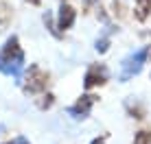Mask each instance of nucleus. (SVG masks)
<instances>
[{"mask_svg": "<svg viewBox=\"0 0 151 144\" xmlns=\"http://www.w3.org/2000/svg\"><path fill=\"white\" fill-rule=\"evenodd\" d=\"M22 70H24V50L20 46L18 35H11L0 50V72L7 76H13L15 83H20Z\"/></svg>", "mask_w": 151, "mask_h": 144, "instance_id": "f257e3e1", "label": "nucleus"}, {"mask_svg": "<svg viewBox=\"0 0 151 144\" xmlns=\"http://www.w3.org/2000/svg\"><path fill=\"white\" fill-rule=\"evenodd\" d=\"M48 85H50V72L37 63H31L22 79V92L29 96H40L48 90Z\"/></svg>", "mask_w": 151, "mask_h": 144, "instance_id": "f03ea898", "label": "nucleus"}, {"mask_svg": "<svg viewBox=\"0 0 151 144\" xmlns=\"http://www.w3.org/2000/svg\"><path fill=\"white\" fill-rule=\"evenodd\" d=\"M147 59H149V46H142L136 53H132L129 57H125L123 63H121L123 70H121V74H118V81H121V83H127L129 79H134L136 74H140V70L147 63Z\"/></svg>", "mask_w": 151, "mask_h": 144, "instance_id": "7ed1b4c3", "label": "nucleus"}, {"mask_svg": "<svg viewBox=\"0 0 151 144\" xmlns=\"http://www.w3.org/2000/svg\"><path fill=\"white\" fill-rule=\"evenodd\" d=\"M110 81V70H107L105 63H90L83 74V90L90 92L96 90V87H103Z\"/></svg>", "mask_w": 151, "mask_h": 144, "instance_id": "20e7f679", "label": "nucleus"}, {"mask_svg": "<svg viewBox=\"0 0 151 144\" xmlns=\"http://www.w3.org/2000/svg\"><path fill=\"white\" fill-rule=\"evenodd\" d=\"M96 103H99V96H96V94H81L79 98H77L75 105H70L66 111H68L75 120H86V118L90 116L92 107H94Z\"/></svg>", "mask_w": 151, "mask_h": 144, "instance_id": "39448f33", "label": "nucleus"}, {"mask_svg": "<svg viewBox=\"0 0 151 144\" xmlns=\"http://www.w3.org/2000/svg\"><path fill=\"white\" fill-rule=\"evenodd\" d=\"M75 20H77V9L68 2H61L59 11H57V29H59L61 33H66L68 29H72Z\"/></svg>", "mask_w": 151, "mask_h": 144, "instance_id": "423d86ee", "label": "nucleus"}, {"mask_svg": "<svg viewBox=\"0 0 151 144\" xmlns=\"http://www.w3.org/2000/svg\"><path fill=\"white\" fill-rule=\"evenodd\" d=\"M125 111H127L134 120H145V118H147V109H145V105L138 98H134V96L125 101Z\"/></svg>", "mask_w": 151, "mask_h": 144, "instance_id": "0eeeda50", "label": "nucleus"}, {"mask_svg": "<svg viewBox=\"0 0 151 144\" xmlns=\"http://www.w3.org/2000/svg\"><path fill=\"white\" fill-rule=\"evenodd\" d=\"M151 15V0H136L134 4V18L138 22H147Z\"/></svg>", "mask_w": 151, "mask_h": 144, "instance_id": "6e6552de", "label": "nucleus"}, {"mask_svg": "<svg viewBox=\"0 0 151 144\" xmlns=\"http://www.w3.org/2000/svg\"><path fill=\"white\" fill-rule=\"evenodd\" d=\"M11 20H13V9H11V4L0 0V33L9 29Z\"/></svg>", "mask_w": 151, "mask_h": 144, "instance_id": "1a4fd4ad", "label": "nucleus"}, {"mask_svg": "<svg viewBox=\"0 0 151 144\" xmlns=\"http://www.w3.org/2000/svg\"><path fill=\"white\" fill-rule=\"evenodd\" d=\"M42 20H44V26L48 29V33L53 35L55 39H64V33H61V31L57 29V20L53 18V13H50V11H46L44 15H42Z\"/></svg>", "mask_w": 151, "mask_h": 144, "instance_id": "9d476101", "label": "nucleus"}, {"mask_svg": "<svg viewBox=\"0 0 151 144\" xmlns=\"http://www.w3.org/2000/svg\"><path fill=\"white\" fill-rule=\"evenodd\" d=\"M35 105H37V109H42V111L50 109V107L55 105V94H53V92H44V94H40V98L35 101Z\"/></svg>", "mask_w": 151, "mask_h": 144, "instance_id": "9b49d317", "label": "nucleus"}, {"mask_svg": "<svg viewBox=\"0 0 151 144\" xmlns=\"http://www.w3.org/2000/svg\"><path fill=\"white\" fill-rule=\"evenodd\" d=\"M110 46H112V37H110V33H103L101 37H96V42H94V50L99 55H105L107 50H110Z\"/></svg>", "mask_w": 151, "mask_h": 144, "instance_id": "f8f14e48", "label": "nucleus"}, {"mask_svg": "<svg viewBox=\"0 0 151 144\" xmlns=\"http://www.w3.org/2000/svg\"><path fill=\"white\" fill-rule=\"evenodd\" d=\"M112 15L118 20H123L127 15V7H125V0H112Z\"/></svg>", "mask_w": 151, "mask_h": 144, "instance_id": "ddd939ff", "label": "nucleus"}, {"mask_svg": "<svg viewBox=\"0 0 151 144\" xmlns=\"http://www.w3.org/2000/svg\"><path fill=\"white\" fill-rule=\"evenodd\" d=\"M134 144H151V131H147V129L136 131V135H134Z\"/></svg>", "mask_w": 151, "mask_h": 144, "instance_id": "4468645a", "label": "nucleus"}, {"mask_svg": "<svg viewBox=\"0 0 151 144\" xmlns=\"http://www.w3.org/2000/svg\"><path fill=\"white\" fill-rule=\"evenodd\" d=\"M99 0H83V13H88V11H92L94 7H99Z\"/></svg>", "mask_w": 151, "mask_h": 144, "instance_id": "2eb2a0df", "label": "nucleus"}, {"mask_svg": "<svg viewBox=\"0 0 151 144\" xmlns=\"http://www.w3.org/2000/svg\"><path fill=\"white\" fill-rule=\"evenodd\" d=\"M7 144H31V142H29L24 135H18V138H13V140H9Z\"/></svg>", "mask_w": 151, "mask_h": 144, "instance_id": "dca6fc26", "label": "nucleus"}, {"mask_svg": "<svg viewBox=\"0 0 151 144\" xmlns=\"http://www.w3.org/2000/svg\"><path fill=\"white\" fill-rule=\"evenodd\" d=\"M107 138H110V135H107V133H103V135L94 138V140H92L90 144H107Z\"/></svg>", "mask_w": 151, "mask_h": 144, "instance_id": "f3484780", "label": "nucleus"}, {"mask_svg": "<svg viewBox=\"0 0 151 144\" xmlns=\"http://www.w3.org/2000/svg\"><path fill=\"white\" fill-rule=\"evenodd\" d=\"M24 2H29V4H33V7H40V4H42V0H24Z\"/></svg>", "mask_w": 151, "mask_h": 144, "instance_id": "a211bd4d", "label": "nucleus"}, {"mask_svg": "<svg viewBox=\"0 0 151 144\" xmlns=\"http://www.w3.org/2000/svg\"><path fill=\"white\" fill-rule=\"evenodd\" d=\"M2 131H4V127H2V125H0V135H2Z\"/></svg>", "mask_w": 151, "mask_h": 144, "instance_id": "6ab92c4d", "label": "nucleus"}, {"mask_svg": "<svg viewBox=\"0 0 151 144\" xmlns=\"http://www.w3.org/2000/svg\"><path fill=\"white\" fill-rule=\"evenodd\" d=\"M59 2H68V0H59Z\"/></svg>", "mask_w": 151, "mask_h": 144, "instance_id": "aec40b11", "label": "nucleus"}]
</instances>
